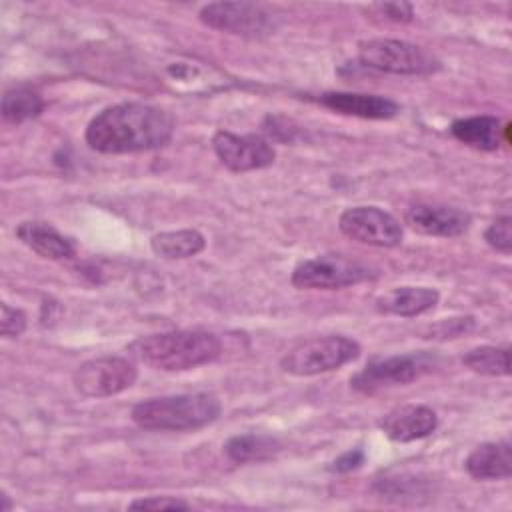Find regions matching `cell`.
Returning a JSON list of instances; mask_svg holds the SVG:
<instances>
[{
    "mask_svg": "<svg viewBox=\"0 0 512 512\" xmlns=\"http://www.w3.org/2000/svg\"><path fill=\"white\" fill-rule=\"evenodd\" d=\"M0 498H2V506H0V510H2V512H8V510H10V502H8V496H6V494H2Z\"/></svg>",
    "mask_w": 512,
    "mask_h": 512,
    "instance_id": "29",
    "label": "cell"
},
{
    "mask_svg": "<svg viewBox=\"0 0 512 512\" xmlns=\"http://www.w3.org/2000/svg\"><path fill=\"white\" fill-rule=\"evenodd\" d=\"M370 12H376V16H382L392 22H410L414 16V8L408 2H378L370 6Z\"/></svg>",
    "mask_w": 512,
    "mask_h": 512,
    "instance_id": "26",
    "label": "cell"
},
{
    "mask_svg": "<svg viewBox=\"0 0 512 512\" xmlns=\"http://www.w3.org/2000/svg\"><path fill=\"white\" fill-rule=\"evenodd\" d=\"M130 510H188L190 504L174 496H148L128 504Z\"/></svg>",
    "mask_w": 512,
    "mask_h": 512,
    "instance_id": "24",
    "label": "cell"
},
{
    "mask_svg": "<svg viewBox=\"0 0 512 512\" xmlns=\"http://www.w3.org/2000/svg\"><path fill=\"white\" fill-rule=\"evenodd\" d=\"M318 102L338 114L368 120H388L394 118L400 110V106L390 98L360 92H324L318 96Z\"/></svg>",
    "mask_w": 512,
    "mask_h": 512,
    "instance_id": "14",
    "label": "cell"
},
{
    "mask_svg": "<svg viewBox=\"0 0 512 512\" xmlns=\"http://www.w3.org/2000/svg\"><path fill=\"white\" fill-rule=\"evenodd\" d=\"M42 110H44L42 96L26 86L10 88L2 96V116L6 122L20 124L24 120L36 118Z\"/></svg>",
    "mask_w": 512,
    "mask_h": 512,
    "instance_id": "21",
    "label": "cell"
},
{
    "mask_svg": "<svg viewBox=\"0 0 512 512\" xmlns=\"http://www.w3.org/2000/svg\"><path fill=\"white\" fill-rule=\"evenodd\" d=\"M404 222L418 234L454 238L464 234L472 218L466 210L442 204H414L406 210Z\"/></svg>",
    "mask_w": 512,
    "mask_h": 512,
    "instance_id": "12",
    "label": "cell"
},
{
    "mask_svg": "<svg viewBox=\"0 0 512 512\" xmlns=\"http://www.w3.org/2000/svg\"><path fill=\"white\" fill-rule=\"evenodd\" d=\"M338 228L350 240L378 248H394L404 236L400 222L376 206H354L344 210Z\"/></svg>",
    "mask_w": 512,
    "mask_h": 512,
    "instance_id": "10",
    "label": "cell"
},
{
    "mask_svg": "<svg viewBox=\"0 0 512 512\" xmlns=\"http://www.w3.org/2000/svg\"><path fill=\"white\" fill-rule=\"evenodd\" d=\"M2 318H0V332L6 338H18L26 330V314L18 308H12L8 304L0 306Z\"/></svg>",
    "mask_w": 512,
    "mask_h": 512,
    "instance_id": "25",
    "label": "cell"
},
{
    "mask_svg": "<svg viewBox=\"0 0 512 512\" xmlns=\"http://www.w3.org/2000/svg\"><path fill=\"white\" fill-rule=\"evenodd\" d=\"M212 146L220 162L232 172H250L266 168L274 162L276 152L272 144L258 134L238 136L228 130H218Z\"/></svg>",
    "mask_w": 512,
    "mask_h": 512,
    "instance_id": "11",
    "label": "cell"
},
{
    "mask_svg": "<svg viewBox=\"0 0 512 512\" xmlns=\"http://www.w3.org/2000/svg\"><path fill=\"white\" fill-rule=\"evenodd\" d=\"M364 462V450L362 448H352L344 454H340L336 460H332V464L328 466L332 472H338V474H344V472H350V470H356L360 468Z\"/></svg>",
    "mask_w": 512,
    "mask_h": 512,
    "instance_id": "28",
    "label": "cell"
},
{
    "mask_svg": "<svg viewBox=\"0 0 512 512\" xmlns=\"http://www.w3.org/2000/svg\"><path fill=\"white\" fill-rule=\"evenodd\" d=\"M150 246L154 254L166 260H182V258H192L200 254L206 246L204 236L198 230L184 228V230H170V232H160L154 234L150 240Z\"/></svg>",
    "mask_w": 512,
    "mask_h": 512,
    "instance_id": "19",
    "label": "cell"
},
{
    "mask_svg": "<svg viewBox=\"0 0 512 512\" xmlns=\"http://www.w3.org/2000/svg\"><path fill=\"white\" fill-rule=\"evenodd\" d=\"M438 290L426 286H400L376 298V310L392 316H420L438 304Z\"/></svg>",
    "mask_w": 512,
    "mask_h": 512,
    "instance_id": "15",
    "label": "cell"
},
{
    "mask_svg": "<svg viewBox=\"0 0 512 512\" xmlns=\"http://www.w3.org/2000/svg\"><path fill=\"white\" fill-rule=\"evenodd\" d=\"M174 134L172 116L142 102H122L98 112L86 126V142L102 154H130L162 148Z\"/></svg>",
    "mask_w": 512,
    "mask_h": 512,
    "instance_id": "1",
    "label": "cell"
},
{
    "mask_svg": "<svg viewBox=\"0 0 512 512\" xmlns=\"http://www.w3.org/2000/svg\"><path fill=\"white\" fill-rule=\"evenodd\" d=\"M464 366L484 376H508L510 374V352L498 346H478L464 354Z\"/></svg>",
    "mask_w": 512,
    "mask_h": 512,
    "instance_id": "22",
    "label": "cell"
},
{
    "mask_svg": "<svg viewBox=\"0 0 512 512\" xmlns=\"http://www.w3.org/2000/svg\"><path fill=\"white\" fill-rule=\"evenodd\" d=\"M358 60L372 70L406 76L430 74L440 68L438 60L420 46L394 38H374L360 42Z\"/></svg>",
    "mask_w": 512,
    "mask_h": 512,
    "instance_id": "5",
    "label": "cell"
},
{
    "mask_svg": "<svg viewBox=\"0 0 512 512\" xmlns=\"http://www.w3.org/2000/svg\"><path fill=\"white\" fill-rule=\"evenodd\" d=\"M16 236L22 244L48 260H68L74 256V246L56 228L46 222L26 220L16 226Z\"/></svg>",
    "mask_w": 512,
    "mask_h": 512,
    "instance_id": "16",
    "label": "cell"
},
{
    "mask_svg": "<svg viewBox=\"0 0 512 512\" xmlns=\"http://www.w3.org/2000/svg\"><path fill=\"white\" fill-rule=\"evenodd\" d=\"M430 368V360L424 354H402L370 360L358 374L350 378L352 388L364 394H374L382 388L406 386L420 378Z\"/></svg>",
    "mask_w": 512,
    "mask_h": 512,
    "instance_id": "9",
    "label": "cell"
},
{
    "mask_svg": "<svg viewBox=\"0 0 512 512\" xmlns=\"http://www.w3.org/2000/svg\"><path fill=\"white\" fill-rule=\"evenodd\" d=\"M374 270L342 254H322L300 262L292 272V284L300 290H338L374 278Z\"/></svg>",
    "mask_w": 512,
    "mask_h": 512,
    "instance_id": "6",
    "label": "cell"
},
{
    "mask_svg": "<svg viewBox=\"0 0 512 512\" xmlns=\"http://www.w3.org/2000/svg\"><path fill=\"white\" fill-rule=\"evenodd\" d=\"M128 352L154 370L184 372L214 362L222 354V342L208 330H172L140 336L128 344Z\"/></svg>",
    "mask_w": 512,
    "mask_h": 512,
    "instance_id": "2",
    "label": "cell"
},
{
    "mask_svg": "<svg viewBox=\"0 0 512 512\" xmlns=\"http://www.w3.org/2000/svg\"><path fill=\"white\" fill-rule=\"evenodd\" d=\"M136 366L120 356H100L82 362L72 380L74 388L88 398H106L128 390L136 382Z\"/></svg>",
    "mask_w": 512,
    "mask_h": 512,
    "instance_id": "8",
    "label": "cell"
},
{
    "mask_svg": "<svg viewBox=\"0 0 512 512\" xmlns=\"http://www.w3.org/2000/svg\"><path fill=\"white\" fill-rule=\"evenodd\" d=\"M220 400L206 392L148 398L132 408V420L144 430H198L220 416Z\"/></svg>",
    "mask_w": 512,
    "mask_h": 512,
    "instance_id": "3",
    "label": "cell"
},
{
    "mask_svg": "<svg viewBox=\"0 0 512 512\" xmlns=\"http://www.w3.org/2000/svg\"><path fill=\"white\" fill-rule=\"evenodd\" d=\"M450 132L458 142L486 152L500 148L504 140V128L496 116H470L454 120Z\"/></svg>",
    "mask_w": 512,
    "mask_h": 512,
    "instance_id": "18",
    "label": "cell"
},
{
    "mask_svg": "<svg viewBox=\"0 0 512 512\" xmlns=\"http://www.w3.org/2000/svg\"><path fill=\"white\" fill-rule=\"evenodd\" d=\"M278 450H280L278 440L262 434H236L224 446L226 456L236 464L262 462L272 458Z\"/></svg>",
    "mask_w": 512,
    "mask_h": 512,
    "instance_id": "20",
    "label": "cell"
},
{
    "mask_svg": "<svg viewBox=\"0 0 512 512\" xmlns=\"http://www.w3.org/2000/svg\"><path fill=\"white\" fill-rule=\"evenodd\" d=\"M484 240L498 252L510 254L512 250V218L500 216L496 218L484 232Z\"/></svg>",
    "mask_w": 512,
    "mask_h": 512,
    "instance_id": "23",
    "label": "cell"
},
{
    "mask_svg": "<svg viewBox=\"0 0 512 512\" xmlns=\"http://www.w3.org/2000/svg\"><path fill=\"white\" fill-rule=\"evenodd\" d=\"M360 356V344L346 336H320L292 348L280 366L294 376H316L342 368Z\"/></svg>",
    "mask_w": 512,
    "mask_h": 512,
    "instance_id": "4",
    "label": "cell"
},
{
    "mask_svg": "<svg viewBox=\"0 0 512 512\" xmlns=\"http://www.w3.org/2000/svg\"><path fill=\"white\" fill-rule=\"evenodd\" d=\"M378 426L394 442H412L432 434L438 426V416L428 406L406 404L390 410Z\"/></svg>",
    "mask_w": 512,
    "mask_h": 512,
    "instance_id": "13",
    "label": "cell"
},
{
    "mask_svg": "<svg viewBox=\"0 0 512 512\" xmlns=\"http://www.w3.org/2000/svg\"><path fill=\"white\" fill-rule=\"evenodd\" d=\"M472 326H474V318H470V316L448 318V320L438 322L432 328V334H434V338H456V336L472 330Z\"/></svg>",
    "mask_w": 512,
    "mask_h": 512,
    "instance_id": "27",
    "label": "cell"
},
{
    "mask_svg": "<svg viewBox=\"0 0 512 512\" xmlns=\"http://www.w3.org/2000/svg\"><path fill=\"white\" fill-rule=\"evenodd\" d=\"M466 472L476 480H500L512 474V452L508 442H484L476 446L466 462Z\"/></svg>",
    "mask_w": 512,
    "mask_h": 512,
    "instance_id": "17",
    "label": "cell"
},
{
    "mask_svg": "<svg viewBox=\"0 0 512 512\" xmlns=\"http://www.w3.org/2000/svg\"><path fill=\"white\" fill-rule=\"evenodd\" d=\"M198 18L214 30L246 38H262L276 28L272 12L252 2H212L200 10Z\"/></svg>",
    "mask_w": 512,
    "mask_h": 512,
    "instance_id": "7",
    "label": "cell"
}]
</instances>
